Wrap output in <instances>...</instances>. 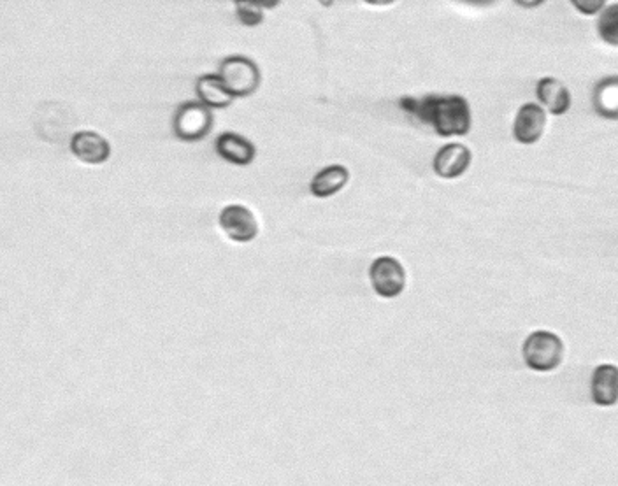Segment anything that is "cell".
<instances>
[{
    "mask_svg": "<svg viewBox=\"0 0 618 486\" xmlns=\"http://www.w3.org/2000/svg\"><path fill=\"white\" fill-rule=\"evenodd\" d=\"M401 108L431 125L441 137L468 136L473 118L469 102L462 95H427L424 99L404 97Z\"/></svg>",
    "mask_w": 618,
    "mask_h": 486,
    "instance_id": "1",
    "label": "cell"
},
{
    "mask_svg": "<svg viewBox=\"0 0 618 486\" xmlns=\"http://www.w3.org/2000/svg\"><path fill=\"white\" fill-rule=\"evenodd\" d=\"M566 346L561 337L550 330H536L527 337L522 346V357L529 369L552 372L562 364Z\"/></svg>",
    "mask_w": 618,
    "mask_h": 486,
    "instance_id": "2",
    "label": "cell"
},
{
    "mask_svg": "<svg viewBox=\"0 0 618 486\" xmlns=\"http://www.w3.org/2000/svg\"><path fill=\"white\" fill-rule=\"evenodd\" d=\"M218 76L236 99L250 97L260 85L259 65L243 55H232L220 64Z\"/></svg>",
    "mask_w": 618,
    "mask_h": 486,
    "instance_id": "3",
    "label": "cell"
},
{
    "mask_svg": "<svg viewBox=\"0 0 618 486\" xmlns=\"http://www.w3.org/2000/svg\"><path fill=\"white\" fill-rule=\"evenodd\" d=\"M213 127L211 108L202 102H185L176 109L174 115V134L181 141L197 143L208 136Z\"/></svg>",
    "mask_w": 618,
    "mask_h": 486,
    "instance_id": "4",
    "label": "cell"
},
{
    "mask_svg": "<svg viewBox=\"0 0 618 486\" xmlns=\"http://www.w3.org/2000/svg\"><path fill=\"white\" fill-rule=\"evenodd\" d=\"M369 279L374 292L383 299H396L406 288V271L394 257H380L369 267Z\"/></svg>",
    "mask_w": 618,
    "mask_h": 486,
    "instance_id": "5",
    "label": "cell"
},
{
    "mask_svg": "<svg viewBox=\"0 0 618 486\" xmlns=\"http://www.w3.org/2000/svg\"><path fill=\"white\" fill-rule=\"evenodd\" d=\"M547 129V111L536 102H527L518 109L513 122V137L515 141L525 146L538 143Z\"/></svg>",
    "mask_w": 618,
    "mask_h": 486,
    "instance_id": "6",
    "label": "cell"
},
{
    "mask_svg": "<svg viewBox=\"0 0 618 486\" xmlns=\"http://www.w3.org/2000/svg\"><path fill=\"white\" fill-rule=\"evenodd\" d=\"M220 227L234 243H250L259 234V223L245 206H227L220 213Z\"/></svg>",
    "mask_w": 618,
    "mask_h": 486,
    "instance_id": "7",
    "label": "cell"
},
{
    "mask_svg": "<svg viewBox=\"0 0 618 486\" xmlns=\"http://www.w3.org/2000/svg\"><path fill=\"white\" fill-rule=\"evenodd\" d=\"M473 162V153L466 144L450 143L439 148L432 169L436 176L443 179H457L468 172Z\"/></svg>",
    "mask_w": 618,
    "mask_h": 486,
    "instance_id": "8",
    "label": "cell"
},
{
    "mask_svg": "<svg viewBox=\"0 0 618 486\" xmlns=\"http://www.w3.org/2000/svg\"><path fill=\"white\" fill-rule=\"evenodd\" d=\"M590 397L599 408H613L618 404V367L615 364L597 365L590 378Z\"/></svg>",
    "mask_w": 618,
    "mask_h": 486,
    "instance_id": "9",
    "label": "cell"
},
{
    "mask_svg": "<svg viewBox=\"0 0 618 486\" xmlns=\"http://www.w3.org/2000/svg\"><path fill=\"white\" fill-rule=\"evenodd\" d=\"M536 97L545 111L554 116L566 115L573 104L568 86L564 85L561 79L552 76L539 79L536 85Z\"/></svg>",
    "mask_w": 618,
    "mask_h": 486,
    "instance_id": "10",
    "label": "cell"
},
{
    "mask_svg": "<svg viewBox=\"0 0 618 486\" xmlns=\"http://www.w3.org/2000/svg\"><path fill=\"white\" fill-rule=\"evenodd\" d=\"M71 151L74 157L85 164H104L111 157V146L97 132H78L71 139Z\"/></svg>",
    "mask_w": 618,
    "mask_h": 486,
    "instance_id": "11",
    "label": "cell"
},
{
    "mask_svg": "<svg viewBox=\"0 0 618 486\" xmlns=\"http://www.w3.org/2000/svg\"><path fill=\"white\" fill-rule=\"evenodd\" d=\"M216 153L234 165H250L255 158V146L236 132H225L216 139Z\"/></svg>",
    "mask_w": 618,
    "mask_h": 486,
    "instance_id": "12",
    "label": "cell"
},
{
    "mask_svg": "<svg viewBox=\"0 0 618 486\" xmlns=\"http://www.w3.org/2000/svg\"><path fill=\"white\" fill-rule=\"evenodd\" d=\"M350 181V172L345 165H329L315 174L309 183V192L318 199H327L341 192Z\"/></svg>",
    "mask_w": 618,
    "mask_h": 486,
    "instance_id": "13",
    "label": "cell"
},
{
    "mask_svg": "<svg viewBox=\"0 0 618 486\" xmlns=\"http://www.w3.org/2000/svg\"><path fill=\"white\" fill-rule=\"evenodd\" d=\"M195 92L202 104H206L211 109L229 108L234 102V95L227 90L222 78L218 74H204L197 79Z\"/></svg>",
    "mask_w": 618,
    "mask_h": 486,
    "instance_id": "14",
    "label": "cell"
},
{
    "mask_svg": "<svg viewBox=\"0 0 618 486\" xmlns=\"http://www.w3.org/2000/svg\"><path fill=\"white\" fill-rule=\"evenodd\" d=\"M592 106L601 118L618 120V76L597 81L592 93Z\"/></svg>",
    "mask_w": 618,
    "mask_h": 486,
    "instance_id": "15",
    "label": "cell"
},
{
    "mask_svg": "<svg viewBox=\"0 0 618 486\" xmlns=\"http://www.w3.org/2000/svg\"><path fill=\"white\" fill-rule=\"evenodd\" d=\"M597 34L604 43L618 46V2L610 4L599 13Z\"/></svg>",
    "mask_w": 618,
    "mask_h": 486,
    "instance_id": "16",
    "label": "cell"
},
{
    "mask_svg": "<svg viewBox=\"0 0 618 486\" xmlns=\"http://www.w3.org/2000/svg\"><path fill=\"white\" fill-rule=\"evenodd\" d=\"M236 16L245 27H257L264 20L262 8L257 4H252V2H238L236 4Z\"/></svg>",
    "mask_w": 618,
    "mask_h": 486,
    "instance_id": "17",
    "label": "cell"
},
{
    "mask_svg": "<svg viewBox=\"0 0 618 486\" xmlns=\"http://www.w3.org/2000/svg\"><path fill=\"white\" fill-rule=\"evenodd\" d=\"M571 6L583 16H596L608 6V0H569Z\"/></svg>",
    "mask_w": 618,
    "mask_h": 486,
    "instance_id": "18",
    "label": "cell"
},
{
    "mask_svg": "<svg viewBox=\"0 0 618 486\" xmlns=\"http://www.w3.org/2000/svg\"><path fill=\"white\" fill-rule=\"evenodd\" d=\"M234 2H236V4H238V2H252V4H257V6H260L262 9H273L280 4L281 0H234Z\"/></svg>",
    "mask_w": 618,
    "mask_h": 486,
    "instance_id": "19",
    "label": "cell"
},
{
    "mask_svg": "<svg viewBox=\"0 0 618 486\" xmlns=\"http://www.w3.org/2000/svg\"><path fill=\"white\" fill-rule=\"evenodd\" d=\"M547 0H515V4H518L520 8L534 9L543 6Z\"/></svg>",
    "mask_w": 618,
    "mask_h": 486,
    "instance_id": "20",
    "label": "cell"
},
{
    "mask_svg": "<svg viewBox=\"0 0 618 486\" xmlns=\"http://www.w3.org/2000/svg\"><path fill=\"white\" fill-rule=\"evenodd\" d=\"M462 4H468V6H478V8H483V6H490V4H494L496 0H459Z\"/></svg>",
    "mask_w": 618,
    "mask_h": 486,
    "instance_id": "21",
    "label": "cell"
},
{
    "mask_svg": "<svg viewBox=\"0 0 618 486\" xmlns=\"http://www.w3.org/2000/svg\"><path fill=\"white\" fill-rule=\"evenodd\" d=\"M366 4H371V6H390V4H394L397 0H364Z\"/></svg>",
    "mask_w": 618,
    "mask_h": 486,
    "instance_id": "22",
    "label": "cell"
},
{
    "mask_svg": "<svg viewBox=\"0 0 618 486\" xmlns=\"http://www.w3.org/2000/svg\"><path fill=\"white\" fill-rule=\"evenodd\" d=\"M318 4H322L324 8H331L332 4H334V0H317Z\"/></svg>",
    "mask_w": 618,
    "mask_h": 486,
    "instance_id": "23",
    "label": "cell"
}]
</instances>
